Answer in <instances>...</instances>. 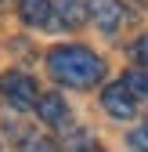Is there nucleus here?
<instances>
[{
  "mask_svg": "<svg viewBox=\"0 0 148 152\" xmlns=\"http://www.w3.org/2000/svg\"><path fill=\"white\" fill-rule=\"evenodd\" d=\"M47 69H51L54 80L65 83V87H94L105 76V62L90 47H80V44L51 47L47 51Z\"/></svg>",
  "mask_w": 148,
  "mask_h": 152,
  "instance_id": "nucleus-1",
  "label": "nucleus"
},
{
  "mask_svg": "<svg viewBox=\"0 0 148 152\" xmlns=\"http://www.w3.org/2000/svg\"><path fill=\"white\" fill-rule=\"evenodd\" d=\"M54 11H58L62 26H83L87 15H90V4H83V0H58Z\"/></svg>",
  "mask_w": 148,
  "mask_h": 152,
  "instance_id": "nucleus-7",
  "label": "nucleus"
},
{
  "mask_svg": "<svg viewBox=\"0 0 148 152\" xmlns=\"http://www.w3.org/2000/svg\"><path fill=\"white\" fill-rule=\"evenodd\" d=\"M101 105H105L108 116H116V120H130L134 112H137V102H134V94L123 87V80L119 83H108L101 91Z\"/></svg>",
  "mask_w": 148,
  "mask_h": 152,
  "instance_id": "nucleus-3",
  "label": "nucleus"
},
{
  "mask_svg": "<svg viewBox=\"0 0 148 152\" xmlns=\"http://www.w3.org/2000/svg\"><path fill=\"white\" fill-rule=\"evenodd\" d=\"M22 152H58V145H54L51 138H44V134H29L22 141Z\"/></svg>",
  "mask_w": 148,
  "mask_h": 152,
  "instance_id": "nucleus-9",
  "label": "nucleus"
},
{
  "mask_svg": "<svg viewBox=\"0 0 148 152\" xmlns=\"http://www.w3.org/2000/svg\"><path fill=\"white\" fill-rule=\"evenodd\" d=\"M134 54H137V62H141V65L148 69V33H144V36H141V40L134 44Z\"/></svg>",
  "mask_w": 148,
  "mask_h": 152,
  "instance_id": "nucleus-11",
  "label": "nucleus"
},
{
  "mask_svg": "<svg viewBox=\"0 0 148 152\" xmlns=\"http://www.w3.org/2000/svg\"><path fill=\"white\" fill-rule=\"evenodd\" d=\"M90 18H94V26L101 33H116L126 18V7L119 0H90Z\"/></svg>",
  "mask_w": 148,
  "mask_h": 152,
  "instance_id": "nucleus-4",
  "label": "nucleus"
},
{
  "mask_svg": "<svg viewBox=\"0 0 148 152\" xmlns=\"http://www.w3.org/2000/svg\"><path fill=\"white\" fill-rule=\"evenodd\" d=\"M36 116L44 123H51V127H69V105H65L62 94L47 91V94H40V102H36Z\"/></svg>",
  "mask_w": 148,
  "mask_h": 152,
  "instance_id": "nucleus-5",
  "label": "nucleus"
},
{
  "mask_svg": "<svg viewBox=\"0 0 148 152\" xmlns=\"http://www.w3.org/2000/svg\"><path fill=\"white\" fill-rule=\"evenodd\" d=\"M0 91H4V98L15 109H36V102H40V87L25 72H4L0 76Z\"/></svg>",
  "mask_w": 148,
  "mask_h": 152,
  "instance_id": "nucleus-2",
  "label": "nucleus"
},
{
  "mask_svg": "<svg viewBox=\"0 0 148 152\" xmlns=\"http://www.w3.org/2000/svg\"><path fill=\"white\" fill-rule=\"evenodd\" d=\"M18 15L25 26H47L54 15V4L51 0H18Z\"/></svg>",
  "mask_w": 148,
  "mask_h": 152,
  "instance_id": "nucleus-6",
  "label": "nucleus"
},
{
  "mask_svg": "<svg viewBox=\"0 0 148 152\" xmlns=\"http://www.w3.org/2000/svg\"><path fill=\"white\" fill-rule=\"evenodd\" d=\"M130 152H148V123L130 130Z\"/></svg>",
  "mask_w": 148,
  "mask_h": 152,
  "instance_id": "nucleus-10",
  "label": "nucleus"
},
{
  "mask_svg": "<svg viewBox=\"0 0 148 152\" xmlns=\"http://www.w3.org/2000/svg\"><path fill=\"white\" fill-rule=\"evenodd\" d=\"M123 87L130 91V94L148 98V72H126V76H123Z\"/></svg>",
  "mask_w": 148,
  "mask_h": 152,
  "instance_id": "nucleus-8",
  "label": "nucleus"
}]
</instances>
